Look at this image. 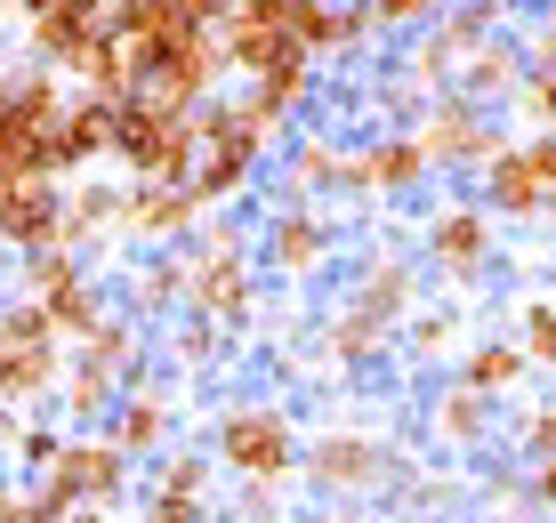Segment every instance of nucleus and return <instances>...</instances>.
Wrapping results in <instances>:
<instances>
[{
	"label": "nucleus",
	"instance_id": "17",
	"mask_svg": "<svg viewBox=\"0 0 556 523\" xmlns=\"http://www.w3.org/2000/svg\"><path fill=\"white\" fill-rule=\"evenodd\" d=\"M516 81H525V49L501 41V33H484V41L459 56V97H476V105H501V97H516Z\"/></svg>",
	"mask_w": 556,
	"mask_h": 523
},
{
	"label": "nucleus",
	"instance_id": "2",
	"mask_svg": "<svg viewBox=\"0 0 556 523\" xmlns=\"http://www.w3.org/2000/svg\"><path fill=\"white\" fill-rule=\"evenodd\" d=\"M258 169H266V138L235 113V97H202L194 105V169H186L194 202L202 209L235 202V193H251Z\"/></svg>",
	"mask_w": 556,
	"mask_h": 523
},
{
	"label": "nucleus",
	"instance_id": "6",
	"mask_svg": "<svg viewBox=\"0 0 556 523\" xmlns=\"http://www.w3.org/2000/svg\"><path fill=\"white\" fill-rule=\"evenodd\" d=\"M210 451H218V468L251 475V483H282L299 468V435L282 411H266V403H235V411L218 419V435H210Z\"/></svg>",
	"mask_w": 556,
	"mask_h": 523
},
{
	"label": "nucleus",
	"instance_id": "1",
	"mask_svg": "<svg viewBox=\"0 0 556 523\" xmlns=\"http://www.w3.org/2000/svg\"><path fill=\"white\" fill-rule=\"evenodd\" d=\"M129 475H138V459H129L105 428H65L49 475L33 483V499H41V515H73V508L113 515V508L129 499Z\"/></svg>",
	"mask_w": 556,
	"mask_h": 523
},
{
	"label": "nucleus",
	"instance_id": "13",
	"mask_svg": "<svg viewBox=\"0 0 556 523\" xmlns=\"http://www.w3.org/2000/svg\"><path fill=\"white\" fill-rule=\"evenodd\" d=\"M218 41H226V65L251 81L275 65V49H291V0H235L218 16Z\"/></svg>",
	"mask_w": 556,
	"mask_h": 523
},
{
	"label": "nucleus",
	"instance_id": "33",
	"mask_svg": "<svg viewBox=\"0 0 556 523\" xmlns=\"http://www.w3.org/2000/svg\"><path fill=\"white\" fill-rule=\"evenodd\" d=\"M412 322V355H444L452 346V315H404Z\"/></svg>",
	"mask_w": 556,
	"mask_h": 523
},
{
	"label": "nucleus",
	"instance_id": "30",
	"mask_svg": "<svg viewBox=\"0 0 556 523\" xmlns=\"http://www.w3.org/2000/svg\"><path fill=\"white\" fill-rule=\"evenodd\" d=\"M516 346H525L541 371H556V298H532L525 315H516Z\"/></svg>",
	"mask_w": 556,
	"mask_h": 523
},
{
	"label": "nucleus",
	"instance_id": "7",
	"mask_svg": "<svg viewBox=\"0 0 556 523\" xmlns=\"http://www.w3.org/2000/svg\"><path fill=\"white\" fill-rule=\"evenodd\" d=\"M548 202H556V129H541L525 145H501L484 162V209L492 218H548Z\"/></svg>",
	"mask_w": 556,
	"mask_h": 523
},
{
	"label": "nucleus",
	"instance_id": "10",
	"mask_svg": "<svg viewBox=\"0 0 556 523\" xmlns=\"http://www.w3.org/2000/svg\"><path fill=\"white\" fill-rule=\"evenodd\" d=\"M419 145H428L435 169H484L508 138L492 129V105H476V97H444V105L428 113V129H419Z\"/></svg>",
	"mask_w": 556,
	"mask_h": 523
},
{
	"label": "nucleus",
	"instance_id": "18",
	"mask_svg": "<svg viewBox=\"0 0 556 523\" xmlns=\"http://www.w3.org/2000/svg\"><path fill=\"white\" fill-rule=\"evenodd\" d=\"M113 209H122V186L81 178V186L65 193V209H56V242H65V250H98V242H113Z\"/></svg>",
	"mask_w": 556,
	"mask_h": 523
},
{
	"label": "nucleus",
	"instance_id": "32",
	"mask_svg": "<svg viewBox=\"0 0 556 523\" xmlns=\"http://www.w3.org/2000/svg\"><path fill=\"white\" fill-rule=\"evenodd\" d=\"M516 97H525V113H532L541 129H556V65H541L532 81H516Z\"/></svg>",
	"mask_w": 556,
	"mask_h": 523
},
{
	"label": "nucleus",
	"instance_id": "16",
	"mask_svg": "<svg viewBox=\"0 0 556 523\" xmlns=\"http://www.w3.org/2000/svg\"><path fill=\"white\" fill-rule=\"evenodd\" d=\"M169 428H178V419H169V395H153V386H138V395H113V411H105V435L122 443L129 459H153L169 443Z\"/></svg>",
	"mask_w": 556,
	"mask_h": 523
},
{
	"label": "nucleus",
	"instance_id": "31",
	"mask_svg": "<svg viewBox=\"0 0 556 523\" xmlns=\"http://www.w3.org/2000/svg\"><path fill=\"white\" fill-rule=\"evenodd\" d=\"M363 9H371L379 33H419V25H435V16H444V0H363Z\"/></svg>",
	"mask_w": 556,
	"mask_h": 523
},
{
	"label": "nucleus",
	"instance_id": "19",
	"mask_svg": "<svg viewBox=\"0 0 556 523\" xmlns=\"http://www.w3.org/2000/svg\"><path fill=\"white\" fill-rule=\"evenodd\" d=\"M73 355H89L98 371H113L122 386H138V371H146V339H138V315H105L89 339H73Z\"/></svg>",
	"mask_w": 556,
	"mask_h": 523
},
{
	"label": "nucleus",
	"instance_id": "22",
	"mask_svg": "<svg viewBox=\"0 0 556 523\" xmlns=\"http://www.w3.org/2000/svg\"><path fill=\"white\" fill-rule=\"evenodd\" d=\"M459 379L484 386V395H508V386H525V379H532V355H525L516 339H476L468 355H459Z\"/></svg>",
	"mask_w": 556,
	"mask_h": 523
},
{
	"label": "nucleus",
	"instance_id": "29",
	"mask_svg": "<svg viewBox=\"0 0 556 523\" xmlns=\"http://www.w3.org/2000/svg\"><path fill=\"white\" fill-rule=\"evenodd\" d=\"M169 355H178V371H210V362L226 355V322L186 315V322H178V346H169Z\"/></svg>",
	"mask_w": 556,
	"mask_h": 523
},
{
	"label": "nucleus",
	"instance_id": "20",
	"mask_svg": "<svg viewBox=\"0 0 556 523\" xmlns=\"http://www.w3.org/2000/svg\"><path fill=\"white\" fill-rule=\"evenodd\" d=\"M363 169H371V193H412L435 162H428V145H419V129H412V138H371L363 145Z\"/></svg>",
	"mask_w": 556,
	"mask_h": 523
},
{
	"label": "nucleus",
	"instance_id": "27",
	"mask_svg": "<svg viewBox=\"0 0 556 523\" xmlns=\"http://www.w3.org/2000/svg\"><path fill=\"white\" fill-rule=\"evenodd\" d=\"M363 306H371L379 322H404L412 315V266H395V258H371L363 266V290H355Z\"/></svg>",
	"mask_w": 556,
	"mask_h": 523
},
{
	"label": "nucleus",
	"instance_id": "24",
	"mask_svg": "<svg viewBox=\"0 0 556 523\" xmlns=\"http://www.w3.org/2000/svg\"><path fill=\"white\" fill-rule=\"evenodd\" d=\"M202 499H210V468H202L194 451H178V459H162V483H153L146 508L178 523V515H202Z\"/></svg>",
	"mask_w": 556,
	"mask_h": 523
},
{
	"label": "nucleus",
	"instance_id": "26",
	"mask_svg": "<svg viewBox=\"0 0 556 523\" xmlns=\"http://www.w3.org/2000/svg\"><path fill=\"white\" fill-rule=\"evenodd\" d=\"M129 306H138V322L186 306V258H146L138 275H129Z\"/></svg>",
	"mask_w": 556,
	"mask_h": 523
},
{
	"label": "nucleus",
	"instance_id": "3",
	"mask_svg": "<svg viewBox=\"0 0 556 523\" xmlns=\"http://www.w3.org/2000/svg\"><path fill=\"white\" fill-rule=\"evenodd\" d=\"M65 355H73V346L56 339V322L41 315V298L0 306V403H9V411H41V403H56Z\"/></svg>",
	"mask_w": 556,
	"mask_h": 523
},
{
	"label": "nucleus",
	"instance_id": "5",
	"mask_svg": "<svg viewBox=\"0 0 556 523\" xmlns=\"http://www.w3.org/2000/svg\"><path fill=\"white\" fill-rule=\"evenodd\" d=\"M186 306L210 322H226V331H242V322L258 315V258L242 250L235 226H218V234L202 242V258H186Z\"/></svg>",
	"mask_w": 556,
	"mask_h": 523
},
{
	"label": "nucleus",
	"instance_id": "34",
	"mask_svg": "<svg viewBox=\"0 0 556 523\" xmlns=\"http://www.w3.org/2000/svg\"><path fill=\"white\" fill-rule=\"evenodd\" d=\"M525 451L532 459H556V403H541V411L525 419Z\"/></svg>",
	"mask_w": 556,
	"mask_h": 523
},
{
	"label": "nucleus",
	"instance_id": "14",
	"mask_svg": "<svg viewBox=\"0 0 556 523\" xmlns=\"http://www.w3.org/2000/svg\"><path fill=\"white\" fill-rule=\"evenodd\" d=\"M428 266L459 290H476L492 275V209H444L428 226Z\"/></svg>",
	"mask_w": 556,
	"mask_h": 523
},
{
	"label": "nucleus",
	"instance_id": "39",
	"mask_svg": "<svg viewBox=\"0 0 556 523\" xmlns=\"http://www.w3.org/2000/svg\"><path fill=\"white\" fill-rule=\"evenodd\" d=\"M0 25H9V0H0Z\"/></svg>",
	"mask_w": 556,
	"mask_h": 523
},
{
	"label": "nucleus",
	"instance_id": "4",
	"mask_svg": "<svg viewBox=\"0 0 556 523\" xmlns=\"http://www.w3.org/2000/svg\"><path fill=\"white\" fill-rule=\"evenodd\" d=\"M105 162H122L129 178H186L194 169V113H162L129 89L113 105V153Z\"/></svg>",
	"mask_w": 556,
	"mask_h": 523
},
{
	"label": "nucleus",
	"instance_id": "38",
	"mask_svg": "<svg viewBox=\"0 0 556 523\" xmlns=\"http://www.w3.org/2000/svg\"><path fill=\"white\" fill-rule=\"evenodd\" d=\"M16 419H25V411H9V403H0V443H9V435H16Z\"/></svg>",
	"mask_w": 556,
	"mask_h": 523
},
{
	"label": "nucleus",
	"instance_id": "23",
	"mask_svg": "<svg viewBox=\"0 0 556 523\" xmlns=\"http://www.w3.org/2000/svg\"><path fill=\"white\" fill-rule=\"evenodd\" d=\"M435 435H444L452 451H476V443L492 435V395H484V386H468V379H459L452 395L435 403Z\"/></svg>",
	"mask_w": 556,
	"mask_h": 523
},
{
	"label": "nucleus",
	"instance_id": "9",
	"mask_svg": "<svg viewBox=\"0 0 556 523\" xmlns=\"http://www.w3.org/2000/svg\"><path fill=\"white\" fill-rule=\"evenodd\" d=\"M299 468L315 492H379V483H395V451L379 435H315V443H299Z\"/></svg>",
	"mask_w": 556,
	"mask_h": 523
},
{
	"label": "nucleus",
	"instance_id": "28",
	"mask_svg": "<svg viewBox=\"0 0 556 523\" xmlns=\"http://www.w3.org/2000/svg\"><path fill=\"white\" fill-rule=\"evenodd\" d=\"M56 443H65V428H49V419H16V435H9V459L25 468V483H41V475H49Z\"/></svg>",
	"mask_w": 556,
	"mask_h": 523
},
{
	"label": "nucleus",
	"instance_id": "36",
	"mask_svg": "<svg viewBox=\"0 0 556 523\" xmlns=\"http://www.w3.org/2000/svg\"><path fill=\"white\" fill-rule=\"evenodd\" d=\"M532 56H541V65H556V16L541 25V41H532Z\"/></svg>",
	"mask_w": 556,
	"mask_h": 523
},
{
	"label": "nucleus",
	"instance_id": "35",
	"mask_svg": "<svg viewBox=\"0 0 556 523\" xmlns=\"http://www.w3.org/2000/svg\"><path fill=\"white\" fill-rule=\"evenodd\" d=\"M532 499H541V508H556V459H532Z\"/></svg>",
	"mask_w": 556,
	"mask_h": 523
},
{
	"label": "nucleus",
	"instance_id": "37",
	"mask_svg": "<svg viewBox=\"0 0 556 523\" xmlns=\"http://www.w3.org/2000/svg\"><path fill=\"white\" fill-rule=\"evenodd\" d=\"M226 9H235V0H194V16H202V25H218Z\"/></svg>",
	"mask_w": 556,
	"mask_h": 523
},
{
	"label": "nucleus",
	"instance_id": "11",
	"mask_svg": "<svg viewBox=\"0 0 556 523\" xmlns=\"http://www.w3.org/2000/svg\"><path fill=\"white\" fill-rule=\"evenodd\" d=\"M56 209H65V178H56V169H16V178H0V250L56 242Z\"/></svg>",
	"mask_w": 556,
	"mask_h": 523
},
{
	"label": "nucleus",
	"instance_id": "21",
	"mask_svg": "<svg viewBox=\"0 0 556 523\" xmlns=\"http://www.w3.org/2000/svg\"><path fill=\"white\" fill-rule=\"evenodd\" d=\"M113 395H122V379H113V371H98L89 355H65V386H56V403L73 411V428H105Z\"/></svg>",
	"mask_w": 556,
	"mask_h": 523
},
{
	"label": "nucleus",
	"instance_id": "15",
	"mask_svg": "<svg viewBox=\"0 0 556 523\" xmlns=\"http://www.w3.org/2000/svg\"><path fill=\"white\" fill-rule=\"evenodd\" d=\"M323 258H331V218H315L306 202H291L266 226V266H275V275H315Z\"/></svg>",
	"mask_w": 556,
	"mask_h": 523
},
{
	"label": "nucleus",
	"instance_id": "8",
	"mask_svg": "<svg viewBox=\"0 0 556 523\" xmlns=\"http://www.w3.org/2000/svg\"><path fill=\"white\" fill-rule=\"evenodd\" d=\"M202 218H210V209L194 202V186H186V178H129V186H122V209H113V242H153V250H169V242L194 234Z\"/></svg>",
	"mask_w": 556,
	"mask_h": 523
},
{
	"label": "nucleus",
	"instance_id": "12",
	"mask_svg": "<svg viewBox=\"0 0 556 523\" xmlns=\"http://www.w3.org/2000/svg\"><path fill=\"white\" fill-rule=\"evenodd\" d=\"M105 153H113V105L89 97V89H73L65 113L49 122V169L56 178H81V169H98Z\"/></svg>",
	"mask_w": 556,
	"mask_h": 523
},
{
	"label": "nucleus",
	"instance_id": "25",
	"mask_svg": "<svg viewBox=\"0 0 556 523\" xmlns=\"http://www.w3.org/2000/svg\"><path fill=\"white\" fill-rule=\"evenodd\" d=\"M388 339H395V322H379V315H371L363 298H348V315H339L331 331H323V346H331V362H371V355H379Z\"/></svg>",
	"mask_w": 556,
	"mask_h": 523
}]
</instances>
